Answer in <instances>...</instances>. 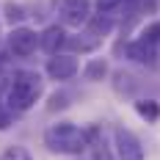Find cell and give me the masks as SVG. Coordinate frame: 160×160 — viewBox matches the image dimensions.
Returning a JSON list of instances; mask_svg holds the SVG:
<instances>
[{"label":"cell","instance_id":"6da1fadb","mask_svg":"<svg viewBox=\"0 0 160 160\" xmlns=\"http://www.w3.org/2000/svg\"><path fill=\"white\" fill-rule=\"evenodd\" d=\"M42 97H44V78H42V72H36V69H14L3 102L14 113H28L31 108H36V102Z\"/></svg>","mask_w":160,"mask_h":160},{"label":"cell","instance_id":"7a4b0ae2","mask_svg":"<svg viewBox=\"0 0 160 160\" xmlns=\"http://www.w3.org/2000/svg\"><path fill=\"white\" fill-rule=\"evenodd\" d=\"M42 141L52 155H69V158H80L86 149H88V141H86V127H78L72 122H55L44 130Z\"/></svg>","mask_w":160,"mask_h":160},{"label":"cell","instance_id":"3957f363","mask_svg":"<svg viewBox=\"0 0 160 160\" xmlns=\"http://www.w3.org/2000/svg\"><path fill=\"white\" fill-rule=\"evenodd\" d=\"M6 50L14 58H31L39 50V31L31 25H17L6 36Z\"/></svg>","mask_w":160,"mask_h":160},{"label":"cell","instance_id":"277c9868","mask_svg":"<svg viewBox=\"0 0 160 160\" xmlns=\"http://www.w3.org/2000/svg\"><path fill=\"white\" fill-rule=\"evenodd\" d=\"M116 52L124 55V61H132L138 66H155L160 58L158 52V44L152 42H144V39H124L116 44Z\"/></svg>","mask_w":160,"mask_h":160},{"label":"cell","instance_id":"5b68a950","mask_svg":"<svg viewBox=\"0 0 160 160\" xmlns=\"http://www.w3.org/2000/svg\"><path fill=\"white\" fill-rule=\"evenodd\" d=\"M94 11V0H58V22L64 28H83Z\"/></svg>","mask_w":160,"mask_h":160},{"label":"cell","instance_id":"8992f818","mask_svg":"<svg viewBox=\"0 0 160 160\" xmlns=\"http://www.w3.org/2000/svg\"><path fill=\"white\" fill-rule=\"evenodd\" d=\"M113 152H116V160H144L141 138L122 124L113 127Z\"/></svg>","mask_w":160,"mask_h":160},{"label":"cell","instance_id":"52a82bcc","mask_svg":"<svg viewBox=\"0 0 160 160\" xmlns=\"http://www.w3.org/2000/svg\"><path fill=\"white\" fill-rule=\"evenodd\" d=\"M78 72H80V64H78V55H72V52H55L44 64V75L50 80H55V83H66Z\"/></svg>","mask_w":160,"mask_h":160},{"label":"cell","instance_id":"ba28073f","mask_svg":"<svg viewBox=\"0 0 160 160\" xmlns=\"http://www.w3.org/2000/svg\"><path fill=\"white\" fill-rule=\"evenodd\" d=\"M66 39H69L66 28L61 25V22H52V25H47L44 31H39V50L47 52V55L64 52L66 50Z\"/></svg>","mask_w":160,"mask_h":160},{"label":"cell","instance_id":"9c48e42d","mask_svg":"<svg viewBox=\"0 0 160 160\" xmlns=\"http://www.w3.org/2000/svg\"><path fill=\"white\" fill-rule=\"evenodd\" d=\"M86 141H88L91 160H116V152L108 144V138H105V132H102L99 124H88L86 127Z\"/></svg>","mask_w":160,"mask_h":160},{"label":"cell","instance_id":"30bf717a","mask_svg":"<svg viewBox=\"0 0 160 160\" xmlns=\"http://www.w3.org/2000/svg\"><path fill=\"white\" fill-rule=\"evenodd\" d=\"M80 75H83L86 83H102V80H108V75H111V61L102 58V55L88 58L83 64V69H80Z\"/></svg>","mask_w":160,"mask_h":160},{"label":"cell","instance_id":"8fae6325","mask_svg":"<svg viewBox=\"0 0 160 160\" xmlns=\"http://www.w3.org/2000/svg\"><path fill=\"white\" fill-rule=\"evenodd\" d=\"M102 47V39L99 36H91L88 31L83 33H75V36H69L66 39V50L75 55V52H80V55H86V52H94V50Z\"/></svg>","mask_w":160,"mask_h":160},{"label":"cell","instance_id":"7c38bea8","mask_svg":"<svg viewBox=\"0 0 160 160\" xmlns=\"http://www.w3.org/2000/svg\"><path fill=\"white\" fill-rule=\"evenodd\" d=\"M113 28H116V19L111 14H91L88 17V22L83 25V31H88L91 36H99V39H105V36H111Z\"/></svg>","mask_w":160,"mask_h":160},{"label":"cell","instance_id":"4fadbf2b","mask_svg":"<svg viewBox=\"0 0 160 160\" xmlns=\"http://www.w3.org/2000/svg\"><path fill=\"white\" fill-rule=\"evenodd\" d=\"M0 17H3V22H8L11 28L17 25H25V19H28V8L22 6V3H17V0H6V3H0Z\"/></svg>","mask_w":160,"mask_h":160},{"label":"cell","instance_id":"5bb4252c","mask_svg":"<svg viewBox=\"0 0 160 160\" xmlns=\"http://www.w3.org/2000/svg\"><path fill=\"white\" fill-rule=\"evenodd\" d=\"M135 88H138V80H135L132 72L119 69V72L113 75V91H116L119 97H132V94H135Z\"/></svg>","mask_w":160,"mask_h":160},{"label":"cell","instance_id":"9a60e30c","mask_svg":"<svg viewBox=\"0 0 160 160\" xmlns=\"http://www.w3.org/2000/svg\"><path fill=\"white\" fill-rule=\"evenodd\" d=\"M132 108H135V113H138V119H144L146 124H155L160 119V102L158 99H135L132 102Z\"/></svg>","mask_w":160,"mask_h":160},{"label":"cell","instance_id":"2e32d148","mask_svg":"<svg viewBox=\"0 0 160 160\" xmlns=\"http://www.w3.org/2000/svg\"><path fill=\"white\" fill-rule=\"evenodd\" d=\"M72 105V94L69 91H64V88H58V91H52L47 99V111L50 113H55V111H66Z\"/></svg>","mask_w":160,"mask_h":160},{"label":"cell","instance_id":"e0dca14e","mask_svg":"<svg viewBox=\"0 0 160 160\" xmlns=\"http://www.w3.org/2000/svg\"><path fill=\"white\" fill-rule=\"evenodd\" d=\"M138 39L152 42V44H158V47H160V19H158V22H149V25H144V28H141V33H138Z\"/></svg>","mask_w":160,"mask_h":160},{"label":"cell","instance_id":"ac0fdd59","mask_svg":"<svg viewBox=\"0 0 160 160\" xmlns=\"http://www.w3.org/2000/svg\"><path fill=\"white\" fill-rule=\"evenodd\" d=\"M0 160H33V155L25 146H8V149L0 155Z\"/></svg>","mask_w":160,"mask_h":160},{"label":"cell","instance_id":"d6986e66","mask_svg":"<svg viewBox=\"0 0 160 160\" xmlns=\"http://www.w3.org/2000/svg\"><path fill=\"white\" fill-rule=\"evenodd\" d=\"M14 116H17V113L11 111V108H8L3 99H0V132H6V130L14 124Z\"/></svg>","mask_w":160,"mask_h":160},{"label":"cell","instance_id":"ffe728a7","mask_svg":"<svg viewBox=\"0 0 160 160\" xmlns=\"http://www.w3.org/2000/svg\"><path fill=\"white\" fill-rule=\"evenodd\" d=\"M124 0H94V8L99 11V14H111L113 8H119Z\"/></svg>","mask_w":160,"mask_h":160},{"label":"cell","instance_id":"44dd1931","mask_svg":"<svg viewBox=\"0 0 160 160\" xmlns=\"http://www.w3.org/2000/svg\"><path fill=\"white\" fill-rule=\"evenodd\" d=\"M8 83H11V69H8V66H0V99L6 97Z\"/></svg>","mask_w":160,"mask_h":160},{"label":"cell","instance_id":"7402d4cb","mask_svg":"<svg viewBox=\"0 0 160 160\" xmlns=\"http://www.w3.org/2000/svg\"><path fill=\"white\" fill-rule=\"evenodd\" d=\"M6 61H8V50L0 47V66H6Z\"/></svg>","mask_w":160,"mask_h":160},{"label":"cell","instance_id":"603a6c76","mask_svg":"<svg viewBox=\"0 0 160 160\" xmlns=\"http://www.w3.org/2000/svg\"><path fill=\"white\" fill-rule=\"evenodd\" d=\"M124 3H138V0H124Z\"/></svg>","mask_w":160,"mask_h":160},{"label":"cell","instance_id":"cb8c5ba5","mask_svg":"<svg viewBox=\"0 0 160 160\" xmlns=\"http://www.w3.org/2000/svg\"><path fill=\"white\" fill-rule=\"evenodd\" d=\"M0 25H3V17H0Z\"/></svg>","mask_w":160,"mask_h":160},{"label":"cell","instance_id":"d4e9b609","mask_svg":"<svg viewBox=\"0 0 160 160\" xmlns=\"http://www.w3.org/2000/svg\"><path fill=\"white\" fill-rule=\"evenodd\" d=\"M158 52H160V47H158Z\"/></svg>","mask_w":160,"mask_h":160}]
</instances>
